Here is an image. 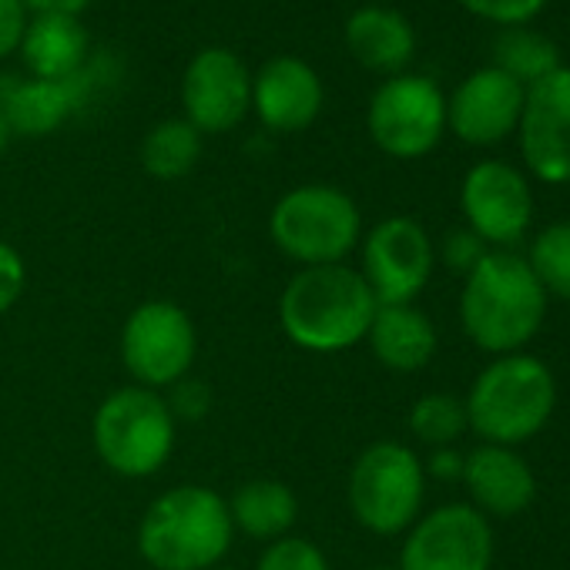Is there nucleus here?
<instances>
[{"mask_svg": "<svg viewBox=\"0 0 570 570\" xmlns=\"http://www.w3.org/2000/svg\"><path fill=\"white\" fill-rule=\"evenodd\" d=\"M463 487L473 497V507L490 517H517L537 497V480L527 460H520L510 446L483 443L463 456Z\"/></svg>", "mask_w": 570, "mask_h": 570, "instance_id": "nucleus-18", "label": "nucleus"}, {"mask_svg": "<svg viewBox=\"0 0 570 570\" xmlns=\"http://www.w3.org/2000/svg\"><path fill=\"white\" fill-rule=\"evenodd\" d=\"M232 537L228 500L198 483L165 490L138 523V550L155 570H212Z\"/></svg>", "mask_w": 570, "mask_h": 570, "instance_id": "nucleus-3", "label": "nucleus"}, {"mask_svg": "<svg viewBox=\"0 0 570 570\" xmlns=\"http://www.w3.org/2000/svg\"><path fill=\"white\" fill-rule=\"evenodd\" d=\"M460 208L476 238L487 245H513L530 228L533 195L520 168L487 158L463 175Z\"/></svg>", "mask_w": 570, "mask_h": 570, "instance_id": "nucleus-13", "label": "nucleus"}, {"mask_svg": "<svg viewBox=\"0 0 570 570\" xmlns=\"http://www.w3.org/2000/svg\"><path fill=\"white\" fill-rule=\"evenodd\" d=\"M228 513L235 530L272 543L278 537H289L299 517V500L282 480H248L228 500Z\"/></svg>", "mask_w": 570, "mask_h": 570, "instance_id": "nucleus-22", "label": "nucleus"}, {"mask_svg": "<svg viewBox=\"0 0 570 570\" xmlns=\"http://www.w3.org/2000/svg\"><path fill=\"white\" fill-rule=\"evenodd\" d=\"M493 530L470 503H446L406 533L400 570H490Z\"/></svg>", "mask_w": 570, "mask_h": 570, "instance_id": "nucleus-11", "label": "nucleus"}, {"mask_svg": "<svg viewBox=\"0 0 570 570\" xmlns=\"http://www.w3.org/2000/svg\"><path fill=\"white\" fill-rule=\"evenodd\" d=\"M456 4L497 28H520L540 18L550 0H456Z\"/></svg>", "mask_w": 570, "mask_h": 570, "instance_id": "nucleus-28", "label": "nucleus"}, {"mask_svg": "<svg viewBox=\"0 0 570 570\" xmlns=\"http://www.w3.org/2000/svg\"><path fill=\"white\" fill-rule=\"evenodd\" d=\"M523 98H527L523 85L487 65L466 75L446 98V128L473 148L500 145L510 135H517Z\"/></svg>", "mask_w": 570, "mask_h": 570, "instance_id": "nucleus-15", "label": "nucleus"}, {"mask_svg": "<svg viewBox=\"0 0 570 570\" xmlns=\"http://www.w3.org/2000/svg\"><path fill=\"white\" fill-rule=\"evenodd\" d=\"M95 450L121 476L158 473L175 450V416L165 396L138 383L105 396L95 413Z\"/></svg>", "mask_w": 570, "mask_h": 570, "instance_id": "nucleus-6", "label": "nucleus"}, {"mask_svg": "<svg viewBox=\"0 0 570 570\" xmlns=\"http://www.w3.org/2000/svg\"><path fill=\"white\" fill-rule=\"evenodd\" d=\"M370 570H393V567H370Z\"/></svg>", "mask_w": 570, "mask_h": 570, "instance_id": "nucleus-37", "label": "nucleus"}, {"mask_svg": "<svg viewBox=\"0 0 570 570\" xmlns=\"http://www.w3.org/2000/svg\"><path fill=\"white\" fill-rule=\"evenodd\" d=\"M497 71L510 75L517 85L533 88L537 81H543L547 75H553L560 68V48L553 45V38H547L543 31L520 24V28H500V35L493 38V61Z\"/></svg>", "mask_w": 570, "mask_h": 570, "instance_id": "nucleus-23", "label": "nucleus"}, {"mask_svg": "<svg viewBox=\"0 0 570 570\" xmlns=\"http://www.w3.org/2000/svg\"><path fill=\"white\" fill-rule=\"evenodd\" d=\"M466 426L493 446H517L537 436L557 406V383L537 356L510 353L493 360L470 386Z\"/></svg>", "mask_w": 570, "mask_h": 570, "instance_id": "nucleus-4", "label": "nucleus"}, {"mask_svg": "<svg viewBox=\"0 0 570 570\" xmlns=\"http://www.w3.org/2000/svg\"><path fill=\"white\" fill-rule=\"evenodd\" d=\"M181 111L198 135H225L252 111V75L228 48L198 51L181 75Z\"/></svg>", "mask_w": 570, "mask_h": 570, "instance_id": "nucleus-12", "label": "nucleus"}, {"mask_svg": "<svg viewBox=\"0 0 570 570\" xmlns=\"http://www.w3.org/2000/svg\"><path fill=\"white\" fill-rule=\"evenodd\" d=\"M28 21H31V14L24 11L21 0H0V61L11 58L21 48Z\"/></svg>", "mask_w": 570, "mask_h": 570, "instance_id": "nucleus-32", "label": "nucleus"}, {"mask_svg": "<svg viewBox=\"0 0 570 570\" xmlns=\"http://www.w3.org/2000/svg\"><path fill=\"white\" fill-rule=\"evenodd\" d=\"M366 128L390 158H423L446 135V95L426 75H393L373 91Z\"/></svg>", "mask_w": 570, "mask_h": 570, "instance_id": "nucleus-8", "label": "nucleus"}, {"mask_svg": "<svg viewBox=\"0 0 570 570\" xmlns=\"http://www.w3.org/2000/svg\"><path fill=\"white\" fill-rule=\"evenodd\" d=\"M520 155L533 178L570 185V68H557L527 88L517 125Z\"/></svg>", "mask_w": 570, "mask_h": 570, "instance_id": "nucleus-14", "label": "nucleus"}, {"mask_svg": "<svg viewBox=\"0 0 570 570\" xmlns=\"http://www.w3.org/2000/svg\"><path fill=\"white\" fill-rule=\"evenodd\" d=\"M326 105V88L316 68L303 58L278 55L252 78V111L268 131H306Z\"/></svg>", "mask_w": 570, "mask_h": 570, "instance_id": "nucleus-17", "label": "nucleus"}, {"mask_svg": "<svg viewBox=\"0 0 570 570\" xmlns=\"http://www.w3.org/2000/svg\"><path fill=\"white\" fill-rule=\"evenodd\" d=\"M198 336L191 316L168 299L141 303L121 330L125 370L145 390H168L191 373Z\"/></svg>", "mask_w": 570, "mask_h": 570, "instance_id": "nucleus-9", "label": "nucleus"}, {"mask_svg": "<svg viewBox=\"0 0 570 570\" xmlns=\"http://www.w3.org/2000/svg\"><path fill=\"white\" fill-rule=\"evenodd\" d=\"M487 252H490L487 242L476 238L470 228H456V232H450V235L443 238V262H446L456 275H463V278L483 262Z\"/></svg>", "mask_w": 570, "mask_h": 570, "instance_id": "nucleus-29", "label": "nucleus"}, {"mask_svg": "<svg viewBox=\"0 0 570 570\" xmlns=\"http://www.w3.org/2000/svg\"><path fill=\"white\" fill-rule=\"evenodd\" d=\"M346 48L350 55L376 75H403L416 55V31L396 8L366 4L346 21Z\"/></svg>", "mask_w": 570, "mask_h": 570, "instance_id": "nucleus-19", "label": "nucleus"}, {"mask_svg": "<svg viewBox=\"0 0 570 570\" xmlns=\"http://www.w3.org/2000/svg\"><path fill=\"white\" fill-rule=\"evenodd\" d=\"M430 470H433V476H446V480H460L463 476V456L456 453V450H450V446H440L433 456H430Z\"/></svg>", "mask_w": 570, "mask_h": 570, "instance_id": "nucleus-34", "label": "nucleus"}, {"mask_svg": "<svg viewBox=\"0 0 570 570\" xmlns=\"http://www.w3.org/2000/svg\"><path fill=\"white\" fill-rule=\"evenodd\" d=\"M410 430H413L416 440H423V443H430L436 450L450 446L470 430L466 426V406H463V400H456L450 393H430V396L413 403Z\"/></svg>", "mask_w": 570, "mask_h": 570, "instance_id": "nucleus-26", "label": "nucleus"}, {"mask_svg": "<svg viewBox=\"0 0 570 570\" xmlns=\"http://www.w3.org/2000/svg\"><path fill=\"white\" fill-rule=\"evenodd\" d=\"M24 278H28V272H24L21 252H18L11 242L0 238V316H4V313L21 299V293H24Z\"/></svg>", "mask_w": 570, "mask_h": 570, "instance_id": "nucleus-30", "label": "nucleus"}, {"mask_svg": "<svg viewBox=\"0 0 570 570\" xmlns=\"http://www.w3.org/2000/svg\"><path fill=\"white\" fill-rule=\"evenodd\" d=\"M24 11L41 18V14H61V18H81L91 0H21Z\"/></svg>", "mask_w": 570, "mask_h": 570, "instance_id": "nucleus-33", "label": "nucleus"}, {"mask_svg": "<svg viewBox=\"0 0 570 570\" xmlns=\"http://www.w3.org/2000/svg\"><path fill=\"white\" fill-rule=\"evenodd\" d=\"M11 138H14V131H11V125H8V115H4V111H0V155H4V151H8Z\"/></svg>", "mask_w": 570, "mask_h": 570, "instance_id": "nucleus-35", "label": "nucleus"}, {"mask_svg": "<svg viewBox=\"0 0 570 570\" xmlns=\"http://www.w3.org/2000/svg\"><path fill=\"white\" fill-rule=\"evenodd\" d=\"M202 158V135L185 118L158 121L141 141V168L158 181L185 178Z\"/></svg>", "mask_w": 570, "mask_h": 570, "instance_id": "nucleus-24", "label": "nucleus"}, {"mask_svg": "<svg viewBox=\"0 0 570 570\" xmlns=\"http://www.w3.org/2000/svg\"><path fill=\"white\" fill-rule=\"evenodd\" d=\"M366 340L373 356L396 373H416L436 353V330L413 306H380Z\"/></svg>", "mask_w": 570, "mask_h": 570, "instance_id": "nucleus-21", "label": "nucleus"}, {"mask_svg": "<svg viewBox=\"0 0 570 570\" xmlns=\"http://www.w3.org/2000/svg\"><path fill=\"white\" fill-rule=\"evenodd\" d=\"M212 570H235V567H222V563H218V567H212Z\"/></svg>", "mask_w": 570, "mask_h": 570, "instance_id": "nucleus-36", "label": "nucleus"}, {"mask_svg": "<svg viewBox=\"0 0 570 570\" xmlns=\"http://www.w3.org/2000/svg\"><path fill=\"white\" fill-rule=\"evenodd\" d=\"M268 232L278 252L303 268L336 265L360 245L363 215L336 185H299L275 202Z\"/></svg>", "mask_w": 570, "mask_h": 570, "instance_id": "nucleus-5", "label": "nucleus"}, {"mask_svg": "<svg viewBox=\"0 0 570 570\" xmlns=\"http://www.w3.org/2000/svg\"><path fill=\"white\" fill-rule=\"evenodd\" d=\"M433 242L410 215L383 218L363 242V278L380 306H410L433 275Z\"/></svg>", "mask_w": 570, "mask_h": 570, "instance_id": "nucleus-10", "label": "nucleus"}, {"mask_svg": "<svg viewBox=\"0 0 570 570\" xmlns=\"http://www.w3.org/2000/svg\"><path fill=\"white\" fill-rule=\"evenodd\" d=\"M380 303L363 272L336 265L299 268L278 299V323L299 350L343 353L366 340Z\"/></svg>", "mask_w": 570, "mask_h": 570, "instance_id": "nucleus-1", "label": "nucleus"}, {"mask_svg": "<svg viewBox=\"0 0 570 570\" xmlns=\"http://www.w3.org/2000/svg\"><path fill=\"white\" fill-rule=\"evenodd\" d=\"M527 265L537 275V282L543 285L547 296L570 303V222L547 225L533 238Z\"/></svg>", "mask_w": 570, "mask_h": 570, "instance_id": "nucleus-25", "label": "nucleus"}, {"mask_svg": "<svg viewBox=\"0 0 570 570\" xmlns=\"http://www.w3.org/2000/svg\"><path fill=\"white\" fill-rule=\"evenodd\" d=\"M101 71H105L101 61H88L78 75L65 81L8 78V81H0V111L8 115V125L14 135H28V138L51 135L95 98V91L105 81Z\"/></svg>", "mask_w": 570, "mask_h": 570, "instance_id": "nucleus-16", "label": "nucleus"}, {"mask_svg": "<svg viewBox=\"0 0 570 570\" xmlns=\"http://www.w3.org/2000/svg\"><path fill=\"white\" fill-rule=\"evenodd\" d=\"M255 570H330V560L306 537H278L265 547Z\"/></svg>", "mask_w": 570, "mask_h": 570, "instance_id": "nucleus-27", "label": "nucleus"}, {"mask_svg": "<svg viewBox=\"0 0 570 570\" xmlns=\"http://www.w3.org/2000/svg\"><path fill=\"white\" fill-rule=\"evenodd\" d=\"M18 51L31 78L65 81L91 61V35L78 18L41 14L28 21Z\"/></svg>", "mask_w": 570, "mask_h": 570, "instance_id": "nucleus-20", "label": "nucleus"}, {"mask_svg": "<svg viewBox=\"0 0 570 570\" xmlns=\"http://www.w3.org/2000/svg\"><path fill=\"white\" fill-rule=\"evenodd\" d=\"M171 396L165 400L171 416L175 420H202L208 413V403H212V390L202 383V380H178L175 386H168Z\"/></svg>", "mask_w": 570, "mask_h": 570, "instance_id": "nucleus-31", "label": "nucleus"}, {"mask_svg": "<svg viewBox=\"0 0 570 570\" xmlns=\"http://www.w3.org/2000/svg\"><path fill=\"white\" fill-rule=\"evenodd\" d=\"M547 316V293L527 258L513 252H487L463 278L460 323L463 333L487 353L510 356L527 346Z\"/></svg>", "mask_w": 570, "mask_h": 570, "instance_id": "nucleus-2", "label": "nucleus"}, {"mask_svg": "<svg viewBox=\"0 0 570 570\" xmlns=\"http://www.w3.org/2000/svg\"><path fill=\"white\" fill-rule=\"evenodd\" d=\"M426 493V470L420 456L393 440L366 446L350 470V510L353 517L380 533H403L420 520Z\"/></svg>", "mask_w": 570, "mask_h": 570, "instance_id": "nucleus-7", "label": "nucleus"}]
</instances>
